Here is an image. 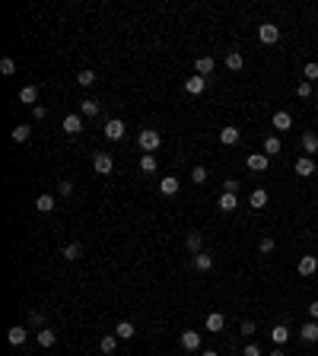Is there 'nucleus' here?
<instances>
[{
    "mask_svg": "<svg viewBox=\"0 0 318 356\" xmlns=\"http://www.w3.org/2000/svg\"><path fill=\"white\" fill-rule=\"evenodd\" d=\"M239 331H242V334H245V337H252V334H255V331H258V328H255V322H242V328H239Z\"/></svg>",
    "mask_w": 318,
    "mask_h": 356,
    "instance_id": "obj_42",
    "label": "nucleus"
},
{
    "mask_svg": "<svg viewBox=\"0 0 318 356\" xmlns=\"http://www.w3.org/2000/svg\"><path fill=\"white\" fill-rule=\"evenodd\" d=\"M299 337H302L305 343H315V340H318V322H305V325L299 328Z\"/></svg>",
    "mask_w": 318,
    "mask_h": 356,
    "instance_id": "obj_13",
    "label": "nucleus"
},
{
    "mask_svg": "<svg viewBox=\"0 0 318 356\" xmlns=\"http://www.w3.org/2000/svg\"><path fill=\"white\" fill-rule=\"evenodd\" d=\"M140 172H147V175L156 172V156H153V153H144V156H140Z\"/></svg>",
    "mask_w": 318,
    "mask_h": 356,
    "instance_id": "obj_28",
    "label": "nucleus"
},
{
    "mask_svg": "<svg viewBox=\"0 0 318 356\" xmlns=\"http://www.w3.org/2000/svg\"><path fill=\"white\" fill-rule=\"evenodd\" d=\"M302 77H305V83H315V80H318V64L309 61V64L302 67Z\"/></svg>",
    "mask_w": 318,
    "mask_h": 356,
    "instance_id": "obj_33",
    "label": "nucleus"
},
{
    "mask_svg": "<svg viewBox=\"0 0 318 356\" xmlns=\"http://www.w3.org/2000/svg\"><path fill=\"white\" fill-rule=\"evenodd\" d=\"M92 165H96V172H99V175H109V172L115 169V162H112L109 153H96V156H92Z\"/></svg>",
    "mask_w": 318,
    "mask_h": 356,
    "instance_id": "obj_4",
    "label": "nucleus"
},
{
    "mask_svg": "<svg viewBox=\"0 0 318 356\" xmlns=\"http://www.w3.org/2000/svg\"><path fill=\"white\" fill-rule=\"evenodd\" d=\"M242 356H261V347H258V343H249V347H245V353Z\"/></svg>",
    "mask_w": 318,
    "mask_h": 356,
    "instance_id": "obj_43",
    "label": "nucleus"
},
{
    "mask_svg": "<svg viewBox=\"0 0 318 356\" xmlns=\"http://www.w3.org/2000/svg\"><path fill=\"white\" fill-rule=\"evenodd\" d=\"M191 182L194 185H204L207 182V169H204V165H194V169H191Z\"/></svg>",
    "mask_w": 318,
    "mask_h": 356,
    "instance_id": "obj_36",
    "label": "nucleus"
},
{
    "mask_svg": "<svg viewBox=\"0 0 318 356\" xmlns=\"http://www.w3.org/2000/svg\"><path fill=\"white\" fill-rule=\"evenodd\" d=\"M159 191H162V194H169V197H172V194H179V178H172V175H169V178H162V182H159Z\"/></svg>",
    "mask_w": 318,
    "mask_h": 356,
    "instance_id": "obj_27",
    "label": "nucleus"
},
{
    "mask_svg": "<svg viewBox=\"0 0 318 356\" xmlns=\"http://www.w3.org/2000/svg\"><path fill=\"white\" fill-rule=\"evenodd\" d=\"M293 169H296V175L309 178V175L315 172V162H312V156H299V159H296V165H293Z\"/></svg>",
    "mask_w": 318,
    "mask_h": 356,
    "instance_id": "obj_12",
    "label": "nucleus"
},
{
    "mask_svg": "<svg viewBox=\"0 0 318 356\" xmlns=\"http://www.w3.org/2000/svg\"><path fill=\"white\" fill-rule=\"evenodd\" d=\"M32 115H35V118H39V121H42V118L48 115V109H45V105H35V109H32Z\"/></svg>",
    "mask_w": 318,
    "mask_h": 356,
    "instance_id": "obj_45",
    "label": "nucleus"
},
{
    "mask_svg": "<svg viewBox=\"0 0 318 356\" xmlns=\"http://www.w3.org/2000/svg\"><path fill=\"white\" fill-rule=\"evenodd\" d=\"M214 67H217V61H214L210 54H204V57H197V61H194L197 77H207V74H214Z\"/></svg>",
    "mask_w": 318,
    "mask_h": 356,
    "instance_id": "obj_9",
    "label": "nucleus"
},
{
    "mask_svg": "<svg viewBox=\"0 0 318 356\" xmlns=\"http://www.w3.org/2000/svg\"><path fill=\"white\" fill-rule=\"evenodd\" d=\"M270 356H287V353L280 350V347H274V350H270Z\"/></svg>",
    "mask_w": 318,
    "mask_h": 356,
    "instance_id": "obj_47",
    "label": "nucleus"
},
{
    "mask_svg": "<svg viewBox=\"0 0 318 356\" xmlns=\"http://www.w3.org/2000/svg\"><path fill=\"white\" fill-rule=\"evenodd\" d=\"M0 74H4V77H13V74H16V64L10 61V57H4V61H0Z\"/></svg>",
    "mask_w": 318,
    "mask_h": 356,
    "instance_id": "obj_38",
    "label": "nucleus"
},
{
    "mask_svg": "<svg viewBox=\"0 0 318 356\" xmlns=\"http://www.w3.org/2000/svg\"><path fill=\"white\" fill-rule=\"evenodd\" d=\"M194 267H197V270H210V267H214V258L204 255V252H197V255H194Z\"/></svg>",
    "mask_w": 318,
    "mask_h": 356,
    "instance_id": "obj_30",
    "label": "nucleus"
},
{
    "mask_svg": "<svg viewBox=\"0 0 318 356\" xmlns=\"http://www.w3.org/2000/svg\"><path fill=\"white\" fill-rule=\"evenodd\" d=\"M223 191L235 194V191H239V178H226V182H223Z\"/></svg>",
    "mask_w": 318,
    "mask_h": 356,
    "instance_id": "obj_41",
    "label": "nucleus"
},
{
    "mask_svg": "<svg viewBox=\"0 0 318 356\" xmlns=\"http://www.w3.org/2000/svg\"><path fill=\"white\" fill-rule=\"evenodd\" d=\"M315 270H318V258H315V255H302V258H299V274H302V277H312Z\"/></svg>",
    "mask_w": 318,
    "mask_h": 356,
    "instance_id": "obj_7",
    "label": "nucleus"
},
{
    "mask_svg": "<svg viewBox=\"0 0 318 356\" xmlns=\"http://www.w3.org/2000/svg\"><path fill=\"white\" fill-rule=\"evenodd\" d=\"M258 39H261L264 45H277V42H280V26H274V22H261Z\"/></svg>",
    "mask_w": 318,
    "mask_h": 356,
    "instance_id": "obj_2",
    "label": "nucleus"
},
{
    "mask_svg": "<svg viewBox=\"0 0 318 356\" xmlns=\"http://www.w3.org/2000/svg\"><path fill=\"white\" fill-rule=\"evenodd\" d=\"M302 153L305 156H312V153H318V134H302Z\"/></svg>",
    "mask_w": 318,
    "mask_h": 356,
    "instance_id": "obj_19",
    "label": "nucleus"
},
{
    "mask_svg": "<svg viewBox=\"0 0 318 356\" xmlns=\"http://www.w3.org/2000/svg\"><path fill=\"white\" fill-rule=\"evenodd\" d=\"M61 127L67 130V134H80V130H83V115H67Z\"/></svg>",
    "mask_w": 318,
    "mask_h": 356,
    "instance_id": "obj_11",
    "label": "nucleus"
},
{
    "mask_svg": "<svg viewBox=\"0 0 318 356\" xmlns=\"http://www.w3.org/2000/svg\"><path fill=\"white\" fill-rule=\"evenodd\" d=\"M201 245H204V239H201V232H188V248H191V252L197 255L201 252Z\"/></svg>",
    "mask_w": 318,
    "mask_h": 356,
    "instance_id": "obj_35",
    "label": "nucleus"
},
{
    "mask_svg": "<svg viewBox=\"0 0 318 356\" xmlns=\"http://www.w3.org/2000/svg\"><path fill=\"white\" fill-rule=\"evenodd\" d=\"M80 255H83V248H80L77 242H70V245H64V258H67V261H77Z\"/></svg>",
    "mask_w": 318,
    "mask_h": 356,
    "instance_id": "obj_34",
    "label": "nucleus"
},
{
    "mask_svg": "<svg viewBox=\"0 0 318 356\" xmlns=\"http://www.w3.org/2000/svg\"><path fill=\"white\" fill-rule=\"evenodd\" d=\"M137 334V328L131 325V322H118V328H115V337H121V340H131Z\"/></svg>",
    "mask_w": 318,
    "mask_h": 356,
    "instance_id": "obj_20",
    "label": "nucleus"
},
{
    "mask_svg": "<svg viewBox=\"0 0 318 356\" xmlns=\"http://www.w3.org/2000/svg\"><path fill=\"white\" fill-rule=\"evenodd\" d=\"M296 96H299V99H309V96H312V83H305V80H302L299 86H296Z\"/></svg>",
    "mask_w": 318,
    "mask_h": 356,
    "instance_id": "obj_40",
    "label": "nucleus"
},
{
    "mask_svg": "<svg viewBox=\"0 0 318 356\" xmlns=\"http://www.w3.org/2000/svg\"><path fill=\"white\" fill-rule=\"evenodd\" d=\"M204 89H207V77H197L194 74V77L185 80V92H191V96H201Z\"/></svg>",
    "mask_w": 318,
    "mask_h": 356,
    "instance_id": "obj_3",
    "label": "nucleus"
},
{
    "mask_svg": "<svg viewBox=\"0 0 318 356\" xmlns=\"http://www.w3.org/2000/svg\"><path fill=\"white\" fill-rule=\"evenodd\" d=\"M115 347H118V337H102V343H99L102 353H115Z\"/></svg>",
    "mask_w": 318,
    "mask_h": 356,
    "instance_id": "obj_37",
    "label": "nucleus"
},
{
    "mask_svg": "<svg viewBox=\"0 0 318 356\" xmlns=\"http://www.w3.org/2000/svg\"><path fill=\"white\" fill-rule=\"evenodd\" d=\"M270 340H274L277 347H280V343H287L290 340V328L287 325H274V328H270Z\"/></svg>",
    "mask_w": 318,
    "mask_h": 356,
    "instance_id": "obj_16",
    "label": "nucleus"
},
{
    "mask_svg": "<svg viewBox=\"0 0 318 356\" xmlns=\"http://www.w3.org/2000/svg\"><path fill=\"white\" fill-rule=\"evenodd\" d=\"M239 137H242L239 127H223V130H220V144H223V147H235V144H239Z\"/></svg>",
    "mask_w": 318,
    "mask_h": 356,
    "instance_id": "obj_10",
    "label": "nucleus"
},
{
    "mask_svg": "<svg viewBox=\"0 0 318 356\" xmlns=\"http://www.w3.org/2000/svg\"><path fill=\"white\" fill-rule=\"evenodd\" d=\"M54 207H57V200H54L51 194H42L39 200H35V210H39V213H51Z\"/></svg>",
    "mask_w": 318,
    "mask_h": 356,
    "instance_id": "obj_24",
    "label": "nucleus"
},
{
    "mask_svg": "<svg viewBox=\"0 0 318 356\" xmlns=\"http://www.w3.org/2000/svg\"><path fill=\"white\" fill-rule=\"evenodd\" d=\"M274 127L277 130H290L293 127V115L290 112H274Z\"/></svg>",
    "mask_w": 318,
    "mask_h": 356,
    "instance_id": "obj_22",
    "label": "nucleus"
},
{
    "mask_svg": "<svg viewBox=\"0 0 318 356\" xmlns=\"http://www.w3.org/2000/svg\"><path fill=\"white\" fill-rule=\"evenodd\" d=\"M235 207H239V197L229 194V191H223V194H220V210H223V213H232Z\"/></svg>",
    "mask_w": 318,
    "mask_h": 356,
    "instance_id": "obj_17",
    "label": "nucleus"
},
{
    "mask_svg": "<svg viewBox=\"0 0 318 356\" xmlns=\"http://www.w3.org/2000/svg\"><path fill=\"white\" fill-rule=\"evenodd\" d=\"M19 102H22V105H32V109H35V102H39V86L19 89Z\"/></svg>",
    "mask_w": 318,
    "mask_h": 356,
    "instance_id": "obj_15",
    "label": "nucleus"
},
{
    "mask_svg": "<svg viewBox=\"0 0 318 356\" xmlns=\"http://www.w3.org/2000/svg\"><path fill=\"white\" fill-rule=\"evenodd\" d=\"M223 325H226V318H223V312H210L207 315V331H223Z\"/></svg>",
    "mask_w": 318,
    "mask_h": 356,
    "instance_id": "obj_25",
    "label": "nucleus"
},
{
    "mask_svg": "<svg viewBox=\"0 0 318 356\" xmlns=\"http://www.w3.org/2000/svg\"><path fill=\"white\" fill-rule=\"evenodd\" d=\"M137 144H140V150H144V153H156L159 144H162V137H159L153 127H144V130L137 134Z\"/></svg>",
    "mask_w": 318,
    "mask_h": 356,
    "instance_id": "obj_1",
    "label": "nucleus"
},
{
    "mask_svg": "<svg viewBox=\"0 0 318 356\" xmlns=\"http://www.w3.org/2000/svg\"><path fill=\"white\" fill-rule=\"evenodd\" d=\"M77 83H80V86H92V83H96V70H80Z\"/></svg>",
    "mask_w": 318,
    "mask_h": 356,
    "instance_id": "obj_32",
    "label": "nucleus"
},
{
    "mask_svg": "<svg viewBox=\"0 0 318 356\" xmlns=\"http://www.w3.org/2000/svg\"><path fill=\"white\" fill-rule=\"evenodd\" d=\"M182 347L185 350H201V334H197V331H182Z\"/></svg>",
    "mask_w": 318,
    "mask_h": 356,
    "instance_id": "obj_8",
    "label": "nucleus"
},
{
    "mask_svg": "<svg viewBox=\"0 0 318 356\" xmlns=\"http://www.w3.org/2000/svg\"><path fill=\"white\" fill-rule=\"evenodd\" d=\"M267 200H270V197H267V191H264V188H258V191H252L249 204H252L255 210H264V207H267Z\"/></svg>",
    "mask_w": 318,
    "mask_h": 356,
    "instance_id": "obj_18",
    "label": "nucleus"
},
{
    "mask_svg": "<svg viewBox=\"0 0 318 356\" xmlns=\"http://www.w3.org/2000/svg\"><path fill=\"white\" fill-rule=\"evenodd\" d=\"M29 134H32V130H29L26 124H19V127H13V130H10V137H13L16 144H26V140H29Z\"/></svg>",
    "mask_w": 318,
    "mask_h": 356,
    "instance_id": "obj_31",
    "label": "nucleus"
},
{
    "mask_svg": "<svg viewBox=\"0 0 318 356\" xmlns=\"http://www.w3.org/2000/svg\"><path fill=\"white\" fill-rule=\"evenodd\" d=\"M201 356H220V353H217V350H204Z\"/></svg>",
    "mask_w": 318,
    "mask_h": 356,
    "instance_id": "obj_48",
    "label": "nucleus"
},
{
    "mask_svg": "<svg viewBox=\"0 0 318 356\" xmlns=\"http://www.w3.org/2000/svg\"><path fill=\"white\" fill-rule=\"evenodd\" d=\"M57 194H61V197H70V194H74V182H70V178H64V182L57 185Z\"/></svg>",
    "mask_w": 318,
    "mask_h": 356,
    "instance_id": "obj_39",
    "label": "nucleus"
},
{
    "mask_svg": "<svg viewBox=\"0 0 318 356\" xmlns=\"http://www.w3.org/2000/svg\"><path fill=\"white\" fill-rule=\"evenodd\" d=\"M124 121H118V118H112V121L109 124H105V137H109V140H121L124 137Z\"/></svg>",
    "mask_w": 318,
    "mask_h": 356,
    "instance_id": "obj_6",
    "label": "nucleus"
},
{
    "mask_svg": "<svg viewBox=\"0 0 318 356\" xmlns=\"http://www.w3.org/2000/svg\"><path fill=\"white\" fill-rule=\"evenodd\" d=\"M258 248H261L264 255H267V252H274V239H261V245H258Z\"/></svg>",
    "mask_w": 318,
    "mask_h": 356,
    "instance_id": "obj_44",
    "label": "nucleus"
},
{
    "mask_svg": "<svg viewBox=\"0 0 318 356\" xmlns=\"http://www.w3.org/2000/svg\"><path fill=\"white\" fill-rule=\"evenodd\" d=\"M26 337H29V334H26V328H19V325L7 331V340L13 343V347H19V343H26Z\"/></svg>",
    "mask_w": 318,
    "mask_h": 356,
    "instance_id": "obj_21",
    "label": "nucleus"
},
{
    "mask_svg": "<svg viewBox=\"0 0 318 356\" xmlns=\"http://www.w3.org/2000/svg\"><path fill=\"white\" fill-rule=\"evenodd\" d=\"M80 115H83V118H96L99 115V102L96 99H83V102H80Z\"/></svg>",
    "mask_w": 318,
    "mask_h": 356,
    "instance_id": "obj_23",
    "label": "nucleus"
},
{
    "mask_svg": "<svg viewBox=\"0 0 318 356\" xmlns=\"http://www.w3.org/2000/svg\"><path fill=\"white\" fill-rule=\"evenodd\" d=\"M245 162H249L252 172H264L267 162H270V156H267V153H249V159H245Z\"/></svg>",
    "mask_w": 318,
    "mask_h": 356,
    "instance_id": "obj_5",
    "label": "nucleus"
},
{
    "mask_svg": "<svg viewBox=\"0 0 318 356\" xmlns=\"http://www.w3.org/2000/svg\"><path fill=\"white\" fill-rule=\"evenodd\" d=\"M309 318H312V322H318V302H309Z\"/></svg>",
    "mask_w": 318,
    "mask_h": 356,
    "instance_id": "obj_46",
    "label": "nucleus"
},
{
    "mask_svg": "<svg viewBox=\"0 0 318 356\" xmlns=\"http://www.w3.org/2000/svg\"><path fill=\"white\" fill-rule=\"evenodd\" d=\"M35 340H39V347H54V343H57V334H54L51 328H42L39 334H35Z\"/></svg>",
    "mask_w": 318,
    "mask_h": 356,
    "instance_id": "obj_14",
    "label": "nucleus"
},
{
    "mask_svg": "<svg viewBox=\"0 0 318 356\" xmlns=\"http://www.w3.org/2000/svg\"><path fill=\"white\" fill-rule=\"evenodd\" d=\"M226 67H229V70H242V67H245V57H242L239 51H229V54H226Z\"/></svg>",
    "mask_w": 318,
    "mask_h": 356,
    "instance_id": "obj_29",
    "label": "nucleus"
},
{
    "mask_svg": "<svg viewBox=\"0 0 318 356\" xmlns=\"http://www.w3.org/2000/svg\"><path fill=\"white\" fill-rule=\"evenodd\" d=\"M280 150H284V144H280V137H274V134H270V137H264V153H267V156H277Z\"/></svg>",
    "mask_w": 318,
    "mask_h": 356,
    "instance_id": "obj_26",
    "label": "nucleus"
}]
</instances>
